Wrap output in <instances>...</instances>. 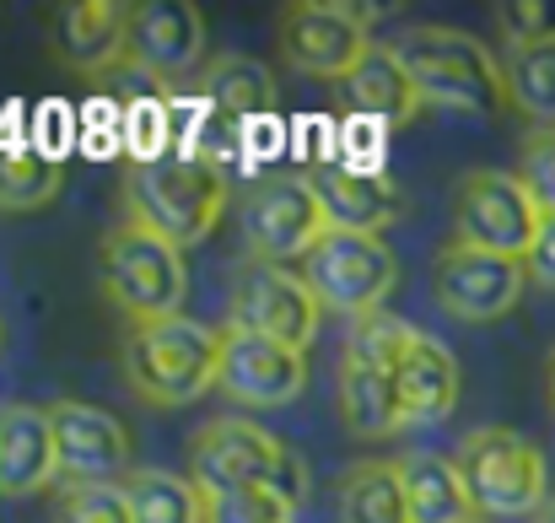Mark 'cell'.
<instances>
[{
	"label": "cell",
	"mask_w": 555,
	"mask_h": 523,
	"mask_svg": "<svg viewBox=\"0 0 555 523\" xmlns=\"http://www.w3.org/2000/svg\"><path fill=\"white\" fill-rule=\"evenodd\" d=\"M399 394H404L410 421H442L459 405V361L437 335L410 330V341L399 350Z\"/></svg>",
	"instance_id": "7402d4cb"
},
{
	"label": "cell",
	"mask_w": 555,
	"mask_h": 523,
	"mask_svg": "<svg viewBox=\"0 0 555 523\" xmlns=\"http://www.w3.org/2000/svg\"><path fill=\"white\" fill-rule=\"evenodd\" d=\"M184 92L221 130H248L259 119H275V76L254 54H210Z\"/></svg>",
	"instance_id": "e0dca14e"
},
{
	"label": "cell",
	"mask_w": 555,
	"mask_h": 523,
	"mask_svg": "<svg viewBox=\"0 0 555 523\" xmlns=\"http://www.w3.org/2000/svg\"><path fill=\"white\" fill-rule=\"evenodd\" d=\"M205 65V16L194 0H141L130 5L125 76L146 81L163 98H179Z\"/></svg>",
	"instance_id": "4fadbf2b"
},
{
	"label": "cell",
	"mask_w": 555,
	"mask_h": 523,
	"mask_svg": "<svg viewBox=\"0 0 555 523\" xmlns=\"http://www.w3.org/2000/svg\"><path fill=\"white\" fill-rule=\"evenodd\" d=\"M496 27H502L507 49L555 43V0H502L496 5Z\"/></svg>",
	"instance_id": "f546056e"
},
{
	"label": "cell",
	"mask_w": 555,
	"mask_h": 523,
	"mask_svg": "<svg viewBox=\"0 0 555 523\" xmlns=\"http://www.w3.org/2000/svg\"><path fill=\"white\" fill-rule=\"evenodd\" d=\"M545 227V211L524 189L518 174L502 168H469L453 183V238L459 248L502 254V259H529L534 238Z\"/></svg>",
	"instance_id": "30bf717a"
},
{
	"label": "cell",
	"mask_w": 555,
	"mask_h": 523,
	"mask_svg": "<svg viewBox=\"0 0 555 523\" xmlns=\"http://www.w3.org/2000/svg\"><path fill=\"white\" fill-rule=\"evenodd\" d=\"M335 523H415L399 459H357L335 486Z\"/></svg>",
	"instance_id": "cb8c5ba5"
},
{
	"label": "cell",
	"mask_w": 555,
	"mask_h": 523,
	"mask_svg": "<svg viewBox=\"0 0 555 523\" xmlns=\"http://www.w3.org/2000/svg\"><path fill=\"white\" fill-rule=\"evenodd\" d=\"M518 178L534 194V205L555 216V130H529L518 152Z\"/></svg>",
	"instance_id": "4dcf8cb0"
},
{
	"label": "cell",
	"mask_w": 555,
	"mask_h": 523,
	"mask_svg": "<svg viewBox=\"0 0 555 523\" xmlns=\"http://www.w3.org/2000/svg\"><path fill=\"white\" fill-rule=\"evenodd\" d=\"M227 168L216 152H163L152 163H130L119 183V205L130 221L152 227L168 243H205L227 211Z\"/></svg>",
	"instance_id": "7a4b0ae2"
},
{
	"label": "cell",
	"mask_w": 555,
	"mask_h": 523,
	"mask_svg": "<svg viewBox=\"0 0 555 523\" xmlns=\"http://www.w3.org/2000/svg\"><path fill=\"white\" fill-rule=\"evenodd\" d=\"M54 426V459H60V486H98V481H130V432L119 416L87 399H54L43 405Z\"/></svg>",
	"instance_id": "9a60e30c"
},
{
	"label": "cell",
	"mask_w": 555,
	"mask_h": 523,
	"mask_svg": "<svg viewBox=\"0 0 555 523\" xmlns=\"http://www.w3.org/2000/svg\"><path fill=\"white\" fill-rule=\"evenodd\" d=\"M221 335L194 319H157V324H130L119 341L125 388L152 405V410H184L205 399L221 378Z\"/></svg>",
	"instance_id": "3957f363"
},
{
	"label": "cell",
	"mask_w": 555,
	"mask_h": 523,
	"mask_svg": "<svg viewBox=\"0 0 555 523\" xmlns=\"http://www.w3.org/2000/svg\"><path fill=\"white\" fill-rule=\"evenodd\" d=\"M125 497H130L135 523H205V492L189 475L157 470V464L130 470Z\"/></svg>",
	"instance_id": "d4e9b609"
},
{
	"label": "cell",
	"mask_w": 555,
	"mask_h": 523,
	"mask_svg": "<svg viewBox=\"0 0 555 523\" xmlns=\"http://www.w3.org/2000/svg\"><path fill=\"white\" fill-rule=\"evenodd\" d=\"M0 341H5V330H0Z\"/></svg>",
	"instance_id": "e575fe53"
},
{
	"label": "cell",
	"mask_w": 555,
	"mask_h": 523,
	"mask_svg": "<svg viewBox=\"0 0 555 523\" xmlns=\"http://www.w3.org/2000/svg\"><path fill=\"white\" fill-rule=\"evenodd\" d=\"M399 475H404V497H410V513L415 523H486L469 502V486L453 464V454H404L399 459Z\"/></svg>",
	"instance_id": "603a6c76"
},
{
	"label": "cell",
	"mask_w": 555,
	"mask_h": 523,
	"mask_svg": "<svg viewBox=\"0 0 555 523\" xmlns=\"http://www.w3.org/2000/svg\"><path fill=\"white\" fill-rule=\"evenodd\" d=\"M534 523H555V497L545 502V508H540V513H534Z\"/></svg>",
	"instance_id": "836d02e7"
},
{
	"label": "cell",
	"mask_w": 555,
	"mask_h": 523,
	"mask_svg": "<svg viewBox=\"0 0 555 523\" xmlns=\"http://www.w3.org/2000/svg\"><path fill=\"white\" fill-rule=\"evenodd\" d=\"M335 103H340V114H346V119H357V125H377V130L410 125V119L426 109V103H421V92H415V81L404 76V65L388 54V43H377V49H372L346 81H335Z\"/></svg>",
	"instance_id": "d6986e66"
},
{
	"label": "cell",
	"mask_w": 555,
	"mask_h": 523,
	"mask_svg": "<svg viewBox=\"0 0 555 523\" xmlns=\"http://www.w3.org/2000/svg\"><path fill=\"white\" fill-rule=\"evenodd\" d=\"M297 508L270 486H227L205 492V523H292Z\"/></svg>",
	"instance_id": "f1b7e54d"
},
{
	"label": "cell",
	"mask_w": 555,
	"mask_h": 523,
	"mask_svg": "<svg viewBox=\"0 0 555 523\" xmlns=\"http://www.w3.org/2000/svg\"><path fill=\"white\" fill-rule=\"evenodd\" d=\"M49 523H135L125 481H98V486H60L49 502Z\"/></svg>",
	"instance_id": "83f0119b"
},
{
	"label": "cell",
	"mask_w": 555,
	"mask_h": 523,
	"mask_svg": "<svg viewBox=\"0 0 555 523\" xmlns=\"http://www.w3.org/2000/svg\"><path fill=\"white\" fill-rule=\"evenodd\" d=\"M524 265H529V286L555 292V216H545V227H540V238H534Z\"/></svg>",
	"instance_id": "1f68e13d"
},
{
	"label": "cell",
	"mask_w": 555,
	"mask_h": 523,
	"mask_svg": "<svg viewBox=\"0 0 555 523\" xmlns=\"http://www.w3.org/2000/svg\"><path fill=\"white\" fill-rule=\"evenodd\" d=\"M545 394H551V410H555V350H551V361H545Z\"/></svg>",
	"instance_id": "d6a6232c"
},
{
	"label": "cell",
	"mask_w": 555,
	"mask_h": 523,
	"mask_svg": "<svg viewBox=\"0 0 555 523\" xmlns=\"http://www.w3.org/2000/svg\"><path fill=\"white\" fill-rule=\"evenodd\" d=\"M388 5H357V0H292L275 16L281 60L297 76L346 81L372 49V22H383Z\"/></svg>",
	"instance_id": "ba28073f"
},
{
	"label": "cell",
	"mask_w": 555,
	"mask_h": 523,
	"mask_svg": "<svg viewBox=\"0 0 555 523\" xmlns=\"http://www.w3.org/2000/svg\"><path fill=\"white\" fill-rule=\"evenodd\" d=\"M60 481L54 426L43 405H5L0 410V497H38Z\"/></svg>",
	"instance_id": "ffe728a7"
},
{
	"label": "cell",
	"mask_w": 555,
	"mask_h": 523,
	"mask_svg": "<svg viewBox=\"0 0 555 523\" xmlns=\"http://www.w3.org/2000/svg\"><path fill=\"white\" fill-rule=\"evenodd\" d=\"M98 286L130 324L179 319L189 297V259L179 243L119 216L98 243Z\"/></svg>",
	"instance_id": "5b68a950"
},
{
	"label": "cell",
	"mask_w": 555,
	"mask_h": 523,
	"mask_svg": "<svg viewBox=\"0 0 555 523\" xmlns=\"http://www.w3.org/2000/svg\"><path fill=\"white\" fill-rule=\"evenodd\" d=\"M237 221H243L248 259H264V265L308 259V254H313V243L335 227L313 174H270V178H259V183L243 194V216H237Z\"/></svg>",
	"instance_id": "7c38bea8"
},
{
	"label": "cell",
	"mask_w": 555,
	"mask_h": 523,
	"mask_svg": "<svg viewBox=\"0 0 555 523\" xmlns=\"http://www.w3.org/2000/svg\"><path fill=\"white\" fill-rule=\"evenodd\" d=\"M453 464L469 486L475 513L491 519H534L551 502L545 454L513 426H475L459 437Z\"/></svg>",
	"instance_id": "52a82bcc"
},
{
	"label": "cell",
	"mask_w": 555,
	"mask_h": 523,
	"mask_svg": "<svg viewBox=\"0 0 555 523\" xmlns=\"http://www.w3.org/2000/svg\"><path fill=\"white\" fill-rule=\"evenodd\" d=\"M319 194L330 205V221L346 232H372L383 238V227H393L404 216V189L388 174H362L346 163H324L319 168Z\"/></svg>",
	"instance_id": "44dd1931"
},
{
	"label": "cell",
	"mask_w": 555,
	"mask_h": 523,
	"mask_svg": "<svg viewBox=\"0 0 555 523\" xmlns=\"http://www.w3.org/2000/svg\"><path fill=\"white\" fill-rule=\"evenodd\" d=\"M302 281L313 286V297L330 308V314H346L351 324L383 314L388 292L399 286V259L383 238L372 232H346V227H330L313 254L302 259Z\"/></svg>",
	"instance_id": "8fae6325"
},
{
	"label": "cell",
	"mask_w": 555,
	"mask_h": 523,
	"mask_svg": "<svg viewBox=\"0 0 555 523\" xmlns=\"http://www.w3.org/2000/svg\"><path fill=\"white\" fill-rule=\"evenodd\" d=\"M324 324V303L313 297V286L302 281V270L286 265H264V259H243L232 270V292H227V330L275 341L286 350H313Z\"/></svg>",
	"instance_id": "9c48e42d"
},
{
	"label": "cell",
	"mask_w": 555,
	"mask_h": 523,
	"mask_svg": "<svg viewBox=\"0 0 555 523\" xmlns=\"http://www.w3.org/2000/svg\"><path fill=\"white\" fill-rule=\"evenodd\" d=\"M189 481L199 492H227V486H270L281 492L292 508L308 502L313 475L308 459L281 443L270 426L243 421V416H216L189 437Z\"/></svg>",
	"instance_id": "277c9868"
},
{
	"label": "cell",
	"mask_w": 555,
	"mask_h": 523,
	"mask_svg": "<svg viewBox=\"0 0 555 523\" xmlns=\"http://www.w3.org/2000/svg\"><path fill=\"white\" fill-rule=\"evenodd\" d=\"M130 5L125 0H70L54 11V54L76 76H125Z\"/></svg>",
	"instance_id": "ac0fdd59"
},
{
	"label": "cell",
	"mask_w": 555,
	"mask_h": 523,
	"mask_svg": "<svg viewBox=\"0 0 555 523\" xmlns=\"http://www.w3.org/2000/svg\"><path fill=\"white\" fill-rule=\"evenodd\" d=\"M388 54L404 65V76L415 81L426 109L442 114H502L507 109V71L502 60L486 49V38L464 33V27H437V22H415L404 27Z\"/></svg>",
	"instance_id": "6da1fadb"
},
{
	"label": "cell",
	"mask_w": 555,
	"mask_h": 523,
	"mask_svg": "<svg viewBox=\"0 0 555 523\" xmlns=\"http://www.w3.org/2000/svg\"><path fill=\"white\" fill-rule=\"evenodd\" d=\"M502 71H507V103H513L534 130H555V43L507 49Z\"/></svg>",
	"instance_id": "484cf974"
},
{
	"label": "cell",
	"mask_w": 555,
	"mask_h": 523,
	"mask_svg": "<svg viewBox=\"0 0 555 523\" xmlns=\"http://www.w3.org/2000/svg\"><path fill=\"white\" fill-rule=\"evenodd\" d=\"M524 292H529L524 259H502V254H480L459 243H442L431 259V297L448 319H464V324L507 319L524 303Z\"/></svg>",
	"instance_id": "5bb4252c"
},
{
	"label": "cell",
	"mask_w": 555,
	"mask_h": 523,
	"mask_svg": "<svg viewBox=\"0 0 555 523\" xmlns=\"http://www.w3.org/2000/svg\"><path fill=\"white\" fill-rule=\"evenodd\" d=\"M65 189V168L60 157L49 152H33V146H16V152H0V211H43L54 205Z\"/></svg>",
	"instance_id": "4316f807"
},
{
	"label": "cell",
	"mask_w": 555,
	"mask_h": 523,
	"mask_svg": "<svg viewBox=\"0 0 555 523\" xmlns=\"http://www.w3.org/2000/svg\"><path fill=\"white\" fill-rule=\"evenodd\" d=\"M415 324L393 319V314H372L357 319L346 346H340V367H335V394H340V421L351 437L383 443L399 426H410L404 416V394H399V350L410 341Z\"/></svg>",
	"instance_id": "8992f818"
},
{
	"label": "cell",
	"mask_w": 555,
	"mask_h": 523,
	"mask_svg": "<svg viewBox=\"0 0 555 523\" xmlns=\"http://www.w3.org/2000/svg\"><path fill=\"white\" fill-rule=\"evenodd\" d=\"M302 388H308V356L302 350H286V346H275V341L243 335V330H227L221 335L216 394H227L232 405L275 410V405H292Z\"/></svg>",
	"instance_id": "2e32d148"
}]
</instances>
